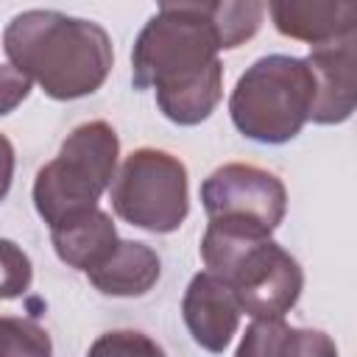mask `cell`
<instances>
[{
  "label": "cell",
  "mask_w": 357,
  "mask_h": 357,
  "mask_svg": "<svg viewBox=\"0 0 357 357\" xmlns=\"http://www.w3.org/2000/svg\"><path fill=\"white\" fill-rule=\"evenodd\" d=\"M220 42L206 14L159 11L131 50V81L153 89L159 112L176 126L204 123L223 98Z\"/></svg>",
  "instance_id": "1"
},
{
  "label": "cell",
  "mask_w": 357,
  "mask_h": 357,
  "mask_svg": "<svg viewBox=\"0 0 357 357\" xmlns=\"http://www.w3.org/2000/svg\"><path fill=\"white\" fill-rule=\"evenodd\" d=\"M3 50L53 100L98 92L114 61L112 36L103 25L50 8L17 14L3 31Z\"/></svg>",
  "instance_id": "2"
},
{
  "label": "cell",
  "mask_w": 357,
  "mask_h": 357,
  "mask_svg": "<svg viewBox=\"0 0 357 357\" xmlns=\"http://www.w3.org/2000/svg\"><path fill=\"white\" fill-rule=\"evenodd\" d=\"M201 259L231 284L240 310L251 318H284L304 287L296 257L271 240V229L243 218H209Z\"/></svg>",
  "instance_id": "3"
},
{
  "label": "cell",
  "mask_w": 357,
  "mask_h": 357,
  "mask_svg": "<svg viewBox=\"0 0 357 357\" xmlns=\"http://www.w3.org/2000/svg\"><path fill=\"white\" fill-rule=\"evenodd\" d=\"M315 100L312 70L296 56H262L237 81L229 98L234 128L262 145L293 139L310 120Z\"/></svg>",
  "instance_id": "4"
},
{
  "label": "cell",
  "mask_w": 357,
  "mask_h": 357,
  "mask_svg": "<svg viewBox=\"0 0 357 357\" xmlns=\"http://www.w3.org/2000/svg\"><path fill=\"white\" fill-rule=\"evenodd\" d=\"M120 142L106 120L75 126L59 148V156L39 167L33 181V206L53 229L86 209L112 187Z\"/></svg>",
  "instance_id": "5"
},
{
  "label": "cell",
  "mask_w": 357,
  "mask_h": 357,
  "mask_svg": "<svg viewBox=\"0 0 357 357\" xmlns=\"http://www.w3.org/2000/svg\"><path fill=\"white\" fill-rule=\"evenodd\" d=\"M112 209L120 220L153 231H176L187 212V167L159 148H139L123 159L112 181Z\"/></svg>",
  "instance_id": "6"
},
{
  "label": "cell",
  "mask_w": 357,
  "mask_h": 357,
  "mask_svg": "<svg viewBox=\"0 0 357 357\" xmlns=\"http://www.w3.org/2000/svg\"><path fill=\"white\" fill-rule=\"evenodd\" d=\"M201 204L209 218H243L265 229H276L287 212V190L271 170L229 162L212 170L201 184Z\"/></svg>",
  "instance_id": "7"
},
{
  "label": "cell",
  "mask_w": 357,
  "mask_h": 357,
  "mask_svg": "<svg viewBox=\"0 0 357 357\" xmlns=\"http://www.w3.org/2000/svg\"><path fill=\"white\" fill-rule=\"evenodd\" d=\"M184 324L192 335V340L206 351H223L240 326V304L231 290V284L212 273L201 271L190 279L184 301H181Z\"/></svg>",
  "instance_id": "8"
},
{
  "label": "cell",
  "mask_w": 357,
  "mask_h": 357,
  "mask_svg": "<svg viewBox=\"0 0 357 357\" xmlns=\"http://www.w3.org/2000/svg\"><path fill=\"white\" fill-rule=\"evenodd\" d=\"M304 61L310 64L315 81L310 120L321 126H337L349 120L354 112V33L312 45Z\"/></svg>",
  "instance_id": "9"
},
{
  "label": "cell",
  "mask_w": 357,
  "mask_h": 357,
  "mask_svg": "<svg viewBox=\"0 0 357 357\" xmlns=\"http://www.w3.org/2000/svg\"><path fill=\"white\" fill-rule=\"evenodd\" d=\"M276 31L287 39L312 45L354 33L357 0H268Z\"/></svg>",
  "instance_id": "10"
},
{
  "label": "cell",
  "mask_w": 357,
  "mask_h": 357,
  "mask_svg": "<svg viewBox=\"0 0 357 357\" xmlns=\"http://www.w3.org/2000/svg\"><path fill=\"white\" fill-rule=\"evenodd\" d=\"M50 240H53L56 257L64 265L86 273L114 251L120 237H117L112 218L95 206V209H86V212L53 226Z\"/></svg>",
  "instance_id": "11"
},
{
  "label": "cell",
  "mask_w": 357,
  "mask_h": 357,
  "mask_svg": "<svg viewBox=\"0 0 357 357\" xmlns=\"http://www.w3.org/2000/svg\"><path fill=\"white\" fill-rule=\"evenodd\" d=\"M159 273H162V262L156 251L134 240H117L114 251L100 265L86 271L95 290H100L103 296H120V298L145 296L159 282Z\"/></svg>",
  "instance_id": "12"
},
{
  "label": "cell",
  "mask_w": 357,
  "mask_h": 357,
  "mask_svg": "<svg viewBox=\"0 0 357 357\" xmlns=\"http://www.w3.org/2000/svg\"><path fill=\"white\" fill-rule=\"evenodd\" d=\"M271 354L329 357V354H337V346L335 340L326 337V332L296 329V326H287L284 318H254V324L245 329L237 346V357H271Z\"/></svg>",
  "instance_id": "13"
},
{
  "label": "cell",
  "mask_w": 357,
  "mask_h": 357,
  "mask_svg": "<svg viewBox=\"0 0 357 357\" xmlns=\"http://www.w3.org/2000/svg\"><path fill=\"white\" fill-rule=\"evenodd\" d=\"M206 17L218 33L220 50H231L259 31L262 0H218Z\"/></svg>",
  "instance_id": "14"
},
{
  "label": "cell",
  "mask_w": 357,
  "mask_h": 357,
  "mask_svg": "<svg viewBox=\"0 0 357 357\" xmlns=\"http://www.w3.org/2000/svg\"><path fill=\"white\" fill-rule=\"evenodd\" d=\"M53 351L47 332L28 318H0V354L45 357Z\"/></svg>",
  "instance_id": "15"
},
{
  "label": "cell",
  "mask_w": 357,
  "mask_h": 357,
  "mask_svg": "<svg viewBox=\"0 0 357 357\" xmlns=\"http://www.w3.org/2000/svg\"><path fill=\"white\" fill-rule=\"evenodd\" d=\"M31 279L33 268L28 254L17 243L0 237V298H20L31 287Z\"/></svg>",
  "instance_id": "16"
},
{
  "label": "cell",
  "mask_w": 357,
  "mask_h": 357,
  "mask_svg": "<svg viewBox=\"0 0 357 357\" xmlns=\"http://www.w3.org/2000/svg\"><path fill=\"white\" fill-rule=\"evenodd\" d=\"M89 354H162V346H156L148 335L131 332V329H117L106 332L89 346Z\"/></svg>",
  "instance_id": "17"
},
{
  "label": "cell",
  "mask_w": 357,
  "mask_h": 357,
  "mask_svg": "<svg viewBox=\"0 0 357 357\" xmlns=\"http://www.w3.org/2000/svg\"><path fill=\"white\" fill-rule=\"evenodd\" d=\"M31 86L33 81L14 64H0V114L14 112L31 95Z\"/></svg>",
  "instance_id": "18"
},
{
  "label": "cell",
  "mask_w": 357,
  "mask_h": 357,
  "mask_svg": "<svg viewBox=\"0 0 357 357\" xmlns=\"http://www.w3.org/2000/svg\"><path fill=\"white\" fill-rule=\"evenodd\" d=\"M14 178V145L0 134V201L8 195Z\"/></svg>",
  "instance_id": "19"
},
{
  "label": "cell",
  "mask_w": 357,
  "mask_h": 357,
  "mask_svg": "<svg viewBox=\"0 0 357 357\" xmlns=\"http://www.w3.org/2000/svg\"><path fill=\"white\" fill-rule=\"evenodd\" d=\"M162 11H195V14H209L218 0H156Z\"/></svg>",
  "instance_id": "20"
}]
</instances>
